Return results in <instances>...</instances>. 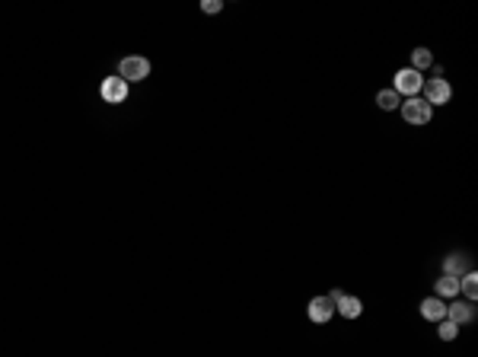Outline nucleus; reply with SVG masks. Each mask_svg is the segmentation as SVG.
<instances>
[{"instance_id": "1", "label": "nucleus", "mask_w": 478, "mask_h": 357, "mask_svg": "<svg viewBox=\"0 0 478 357\" xmlns=\"http://www.w3.org/2000/svg\"><path fill=\"white\" fill-rule=\"evenodd\" d=\"M392 89H395V93H399L402 99H411V96H418V93L424 89V77L418 74V70H411V67H402V70H395Z\"/></svg>"}, {"instance_id": "12", "label": "nucleus", "mask_w": 478, "mask_h": 357, "mask_svg": "<svg viewBox=\"0 0 478 357\" xmlns=\"http://www.w3.org/2000/svg\"><path fill=\"white\" fill-rule=\"evenodd\" d=\"M376 105H380L383 112H395L402 105V96H399L395 89H380V93H376Z\"/></svg>"}, {"instance_id": "16", "label": "nucleus", "mask_w": 478, "mask_h": 357, "mask_svg": "<svg viewBox=\"0 0 478 357\" xmlns=\"http://www.w3.org/2000/svg\"><path fill=\"white\" fill-rule=\"evenodd\" d=\"M201 10H204V13H220L223 4H220V0H201Z\"/></svg>"}, {"instance_id": "2", "label": "nucleus", "mask_w": 478, "mask_h": 357, "mask_svg": "<svg viewBox=\"0 0 478 357\" xmlns=\"http://www.w3.org/2000/svg\"><path fill=\"white\" fill-rule=\"evenodd\" d=\"M118 77L125 83H140L150 77V61H147L144 55H128L121 58V64H118Z\"/></svg>"}, {"instance_id": "5", "label": "nucleus", "mask_w": 478, "mask_h": 357, "mask_svg": "<svg viewBox=\"0 0 478 357\" xmlns=\"http://www.w3.org/2000/svg\"><path fill=\"white\" fill-rule=\"evenodd\" d=\"M332 316H335V303L328 300V297H312V300L306 303V319H310L312 325L332 323Z\"/></svg>"}, {"instance_id": "13", "label": "nucleus", "mask_w": 478, "mask_h": 357, "mask_svg": "<svg viewBox=\"0 0 478 357\" xmlns=\"http://www.w3.org/2000/svg\"><path fill=\"white\" fill-rule=\"evenodd\" d=\"M459 294H465V300L475 303V297H478V275H475V268H472L469 275L459 278Z\"/></svg>"}, {"instance_id": "11", "label": "nucleus", "mask_w": 478, "mask_h": 357, "mask_svg": "<svg viewBox=\"0 0 478 357\" xmlns=\"http://www.w3.org/2000/svg\"><path fill=\"white\" fill-rule=\"evenodd\" d=\"M434 297H440V300H456L459 297V281L456 278L440 275V281L434 284Z\"/></svg>"}, {"instance_id": "9", "label": "nucleus", "mask_w": 478, "mask_h": 357, "mask_svg": "<svg viewBox=\"0 0 478 357\" xmlns=\"http://www.w3.org/2000/svg\"><path fill=\"white\" fill-rule=\"evenodd\" d=\"M421 316L427 319V323H440V319H446V300H440V297H424L421 300Z\"/></svg>"}, {"instance_id": "4", "label": "nucleus", "mask_w": 478, "mask_h": 357, "mask_svg": "<svg viewBox=\"0 0 478 357\" xmlns=\"http://www.w3.org/2000/svg\"><path fill=\"white\" fill-rule=\"evenodd\" d=\"M453 99V86L444 80V77H430L424 80V103L434 109V105H446Z\"/></svg>"}, {"instance_id": "15", "label": "nucleus", "mask_w": 478, "mask_h": 357, "mask_svg": "<svg viewBox=\"0 0 478 357\" xmlns=\"http://www.w3.org/2000/svg\"><path fill=\"white\" fill-rule=\"evenodd\" d=\"M437 335L444 338V342H453V338L459 335V325L450 323V319H440V323H437Z\"/></svg>"}, {"instance_id": "6", "label": "nucleus", "mask_w": 478, "mask_h": 357, "mask_svg": "<svg viewBox=\"0 0 478 357\" xmlns=\"http://www.w3.org/2000/svg\"><path fill=\"white\" fill-rule=\"evenodd\" d=\"M99 96H102V103L109 105H118V103H125L128 99V83L121 80V77H105L102 83H99Z\"/></svg>"}, {"instance_id": "8", "label": "nucleus", "mask_w": 478, "mask_h": 357, "mask_svg": "<svg viewBox=\"0 0 478 357\" xmlns=\"http://www.w3.org/2000/svg\"><path fill=\"white\" fill-rule=\"evenodd\" d=\"M469 271H472V259L465 252H450L444 259V275L446 278H456V281H459V278L469 275Z\"/></svg>"}, {"instance_id": "10", "label": "nucleus", "mask_w": 478, "mask_h": 357, "mask_svg": "<svg viewBox=\"0 0 478 357\" xmlns=\"http://www.w3.org/2000/svg\"><path fill=\"white\" fill-rule=\"evenodd\" d=\"M335 313H341L345 319H357L364 313V303L357 300V297H341V300H335Z\"/></svg>"}, {"instance_id": "14", "label": "nucleus", "mask_w": 478, "mask_h": 357, "mask_svg": "<svg viewBox=\"0 0 478 357\" xmlns=\"http://www.w3.org/2000/svg\"><path fill=\"white\" fill-rule=\"evenodd\" d=\"M430 64H434V51H427V48H415L411 51V70H427Z\"/></svg>"}, {"instance_id": "3", "label": "nucleus", "mask_w": 478, "mask_h": 357, "mask_svg": "<svg viewBox=\"0 0 478 357\" xmlns=\"http://www.w3.org/2000/svg\"><path fill=\"white\" fill-rule=\"evenodd\" d=\"M399 112H402V118L409 124H427L430 118H434V109H430L427 103H424L421 96H411V99H402V105H399Z\"/></svg>"}, {"instance_id": "7", "label": "nucleus", "mask_w": 478, "mask_h": 357, "mask_svg": "<svg viewBox=\"0 0 478 357\" xmlns=\"http://www.w3.org/2000/svg\"><path fill=\"white\" fill-rule=\"evenodd\" d=\"M446 319L450 323H456V325H469V323H475V303L472 300H453V303H446Z\"/></svg>"}]
</instances>
